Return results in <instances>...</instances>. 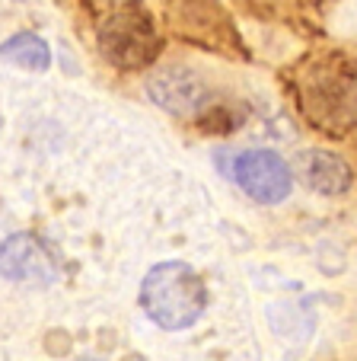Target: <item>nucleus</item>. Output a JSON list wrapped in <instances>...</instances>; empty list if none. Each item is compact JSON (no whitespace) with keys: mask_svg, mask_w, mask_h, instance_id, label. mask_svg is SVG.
Wrapping results in <instances>:
<instances>
[{"mask_svg":"<svg viewBox=\"0 0 357 361\" xmlns=\"http://www.w3.org/2000/svg\"><path fill=\"white\" fill-rule=\"evenodd\" d=\"M296 106L306 125L338 137L357 125V68L342 55H316L296 68Z\"/></svg>","mask_w":357,"mask_h":361,"instance_id":"f257e3e1","label":"nucleus"},{"mask_svg":"<svg viewBox=\"0 0 357 361\" xmlns=\"http://www.w3.org/2000/svg\"><path fill=\"white\" fill-rule=\"evenodd\" d=\"M141 307L156 326L179 333L195 326L208 310V288L189 262H160L144 275Z\"/></svg>","mask_w":357,"mask_h":361,"instance_id":"f03ea898","label":"nucleus"},{"mask_svg":"<svg viewBox=\"0 0 357 361\" xmlns=\"http://www.w3.org/2000/svg\"><path fill=\"white\" fill-rule=\"evenodd\" d=\"M99 55L115 71H147L160 58V26L156 16L144 7L141 0H122L115 4L96 29Z\"/></svg>","mask_w":357,"mask_h":361,"instance_id":"7ed1b4c3","label":"nucleus"},{"mask_svg":"<svg viewBox=\"0 0 357 361\" xmlns=\"http://www.w3.org/2000/svg\"><path fill=\"white\" fill-rule=\"evenodd\" d=\"M163 13L175 39L217 55H243V39L220 0H166Z\"/></svg>","mask_w":357,"mask_h":361,"instance_id":"20e7f679","label":"nucleus"},{"mask_svg":"<svg viewBox=\"0 0 357 361\" xmlns=\"http://www.w3.org/2000/svg\"><path fill=\"white\" fill-rule=\"evenodd\" d=\"M220 170L258 204H277L294 189V170L287 166V160L265 147L227 154L220 157Z\"/></svg>","mask_w":357,"mask_h":361,"instance_id":"39448f33","label":"nucleus"},{"mask_svg":"<svg viewBox=\"0 0 357 361\" xmlns=\"http://www.w3.org/2000/svg\"><path fill=\"white\" fill-rule=\"evenodd\" d=\"M150 96L156 106L179 118H201L204 112H214L217 93L195 68H182V64H169V68H156L147 83Z\"/></svg>","mask_w":357,"mask_h":361,"instance_id":"423d86ee","label":"nucleus"},{"mask_svg":"<svg viewBox=\"0 0 357 361\" xmlns=\"http://www.w3.org/2000/svg\"><path fill=\"white\" fill-rule=\"evenodd\" d=\"M296 173L313 192L322 195H344L351 189V170L329 150H303L296 157Z\"/></svg>","mask_w":357,"mask_h":361,"instance_id":"0eeeda50","label":"nucleus"},{"mask_svg":"<svg viewBox=\"0 0 357 361\" xmlns=\"http://www.w3.org/2000/svg\"><path fill=\"white\" fill-rule=\"evenodd\" d=\"M4 61H10L13 68L23 71H48L51 64V55H48V45L42 35L35 32H16L4 42Z\"/></svg>","mask_w":357,"mask_h":361,"instance_id":"6e6552de","label":"nucleus"},{"mask_svg":"<svg viewBox=\"0 0 357 361\" xmlns=\"http://www.w3.org/2000/svg\"><path fill=\"white\" fill-rule=\"evenodd\" d=\"M246 13L258 16V20H275V16H284L290 10L294 0H236Z\"/></svg>","mask_w":357,"mask_h":361,"instance_id":"1a4fd4ad","label":"nucleus"},{"mask_svg":"<svg viewBox=\"0 0 357 361\" xmlns=\"http://www.w3.org/2000/svg\"><path fill=\"white\" fill-rule=\"evenodd\" d=\"M77 361H99V358H77Z\"/></svg>","mask_w":357,"mask_h":361,"instance_id":"9d476101","label":"nucleus"}]
</instances>
